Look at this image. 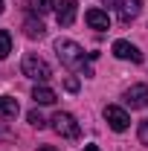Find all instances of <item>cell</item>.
Returning <instances> with one entry per match:
<instances>
[{
	"label": "cell",
	"mask_w": 148,
	"mask_h": 151,
	"mask_svg": "<svg viewBox=\"0 0 148 151\" xmlns=\"http://www.w3.org/2000/svg\"><path fill=\"white\" fill-rule=\"evenodd\" d=\"M55 55L58 61L64 64V67H70V70H78V67H84V58H96V52H87L84 55V50L70 41V38H58L55 41Z\"/></svg>",
	"instance_id": "1"
},
{
	"label": "cell",
	"mask_w": 148,
	"mask_h": 151,
	"mask_svg": "<svg viewBox=\"0 0 148 151\" xmlns=\"http://www.w3.org/2000/svg\"><path fill=\"white\" fill-rule=\"evenodd\" d=\"M20 70H23V76H26V78H32V81H38V84H44V81H50V78H52L50 64H47L41 55H32V52H29V55H23Z\"/></svg>",
	"instance_id": "2"
},
{
	"label": "cell",
	"mask_w": 148,
	"mask_h": 151,
	"mask_svg": "<svg viewBox=\"0 0 148 151\" xmlns=\"http://www.w3.org/2000/svg\"><path fill=\"white\" fill-rule=\"evenodd\" d=\"M50 122H52V131H55L61 139H78V137H81V128H78V122H75L73 113L58 111Z\"/></svg>",
	"instance_id": "3"
},
{
	"label": "cell",
	"mask_w": 148,
	"mask_h": 151,
	"mask_svg": "<svg viewBox=\"0 0 148 151\" xmlns=\"http://www.w3.org/2000/svg\"><path fill=\"white\" fill-rule=\"evenodd\" d=\"M105 122L111 125L113 131H128V125H131V116H128V111L125 108H119V105H108L105 108Z\"/></svg>",
	"instance_id": "4"
},
{
	"label": "cell",
	"mask_w": 148,
	"mask_h": 151,
	"mask_svg": "<svg viewBox=\"0 0 148 151\" xmlns=\"http://www.w3.org/2000/svg\"><path fill=\"white\" fill-rule=\"evenodd\" d=\"M122 99H125V105H128L131 111H142V108H148V84H131Z\"/></svg>",
	"instance_id": "5"
},
{
	"label": "cell",
	"mask_w": 148,
	"mask_h": 151,
	"mask_svg": "<svg viewBox=\"0 0 148 151\" xmlns=\"http://www.w3.org/2000/svg\"><path fill=\"white\" fill-rule=\"evenodd\" d=\"M113 55L122 58V61H134V64L142 61V52H139L131 41H113Z\"/></svg>",
	"instance_id": "6"
},
{
	"label": "cell",
	"mask_w": 148,
	"mask_h": 151,
	"mask_svg": "<svg viewBox=\"0 0 148 151\" xmlns=\"http://www.w3.org/2000/svg\"><path fill=\"white\" fill-rule=\"evenodd\" d=\"M75 12H78L75 0H58V9H55V20L61 23V26H73V20H75Z\"/></svg>",
	"instance_id": "7"
},
{
	"label": "cell",
	"mask_w": 148,
	"mask_h": 151,
	"mask_svg": "<svg viewBox=\"0 0 148 151\" xmlns=\"http://www.w3.org/2000/svg\"><path fill=\"white\" fill-rule=\"evenodd\" d=\"M84 20L90 23V29H96V32H105V29H111V18H108V12H105V9H87Z\"/></svg>",
	"instance_id": "8"
},
{
	"label": "cell",
	"mask_w": 148,
	"mask_h": 151,
	"mask_svg": "<svg viewBox=\"0 0 148 151\" xmlns=\"http://www.w3.org/2000/svg\"><path fill=\"white\" fill-rule=\"evenodd\" d=\"M139 9H142V0H122L119 3V20L122 23H131V20L139 15Z\"/></svg>",
	"instance_id": "9"
},
{
	"label": "cell",
	"mask_w": 148,
	"mask_h": 151,
	"mask_svg": "<svg viewBox=\"0 0 148 151\" xmlns=\"http://www.w3.org/2000/svg\"><path fill=\"white\" fill-rule=\"evenodd\" d=\"M18 99H12V96H0V119H15L18 116Z\"/></svg>",
	"instance_id": "10"
},
{
	"label": "cell",
	"mask_w": 148,
	"mask_h": 151,
	"mask_svg": "<svg viewBox=\"0 0 148 151\" xmlns=\"http://www.w3.org/2000/svg\"><path fill=\"white\" fill-rule=\"evenodd\" d=\"M32 99H35V105H52V102H55V90H50V87H44V84H35Z\"/></svg>",
	"instance_id": "11"
},
{
	"label": "cell",
	"mask_w": 148,
	"mask_h": 151,
	"mask_svg": "<svg viewBox=\"0 0 148 151\" xmlns=\"http://www.w3.org/2000/svg\"><path fill=\"white\" fill-rule=\"evenodd\" d=\"M23 32H26V38H44V35H47L44 23L35 20V18H26V20H23Z\"/></svg>",
	"instance_id": "12"
},
{
	"label": "cell",
	"mask_w": 148,
	"mask_h": 151,
	"mask_svg": "<svg viewBox=\"0 0 148 151\" xmlns=\"http://www.w3.org/2000/svg\"><path fill=\"white\" fill-rule=\"evenodd\" d=\"M29 12H32V15H47V12H52V0H29Z\"/></svg>",
	"instance_id": "13"
},
{
	"label": "cell",
	"mask_w": 148,
	"mask_h": 151,
	"mask_svg": "<svg viewBox=\"0 0 148 151\" xmlns=\"http://www.w3.org/2000/svg\"><path fill=\"white\" fill-rule=\"evenodd\" d=\"M9 52H12V35L6 29H0V58H6Z\"/></svg>",
	"instance_id": "14"
},
{
	"label": "cell",
	"mask_w": 148,
	"mask_h": 151,
	"mask_svg": "<svg viewBox=\"0 0 148 151\" xmlns=\"http://www.w3.org/2000/svg\"><path fill=\"white\" fill-rule=\"evenodd\" d=\"M26 119H29V125H32V128H47V119H44L38 111H29V116H26Z\"/></svg>",
	"instance_id": "15"
},
{
	"label": "cell",
	"mask_w": 148,
	"mask_h": 151,
	"mask_svg": "<svg viewBox=\"0 0 148 151\" xmlns=\"http://www.w3.org/2000/svg\"><path fill=\"white\" fill-rule=\"evenodd\" d=\"M139 139L148 145V119H142V122H139Z\"/></svg>",
	"instance_id": "16"
},
{
	"label": "cell",
	"mask_w": 148,
	"mask_h": 151,
	"mask_svg": "<svg viewBox=\"0 0 148 151\" xmlns=\"http://www.w3.org/2000/svg\"><path fill=\"white\" fill-rule=\"evenodd\" d=\"M12 137H15V134H12L6 125H3V122H0V139H12Z\"/></svg>",
	"instance_id": "17"
},
{
	"label": "cell",
	"mask_w": 148,
	"mask_h": 151,
	"mask_svg": "<svg viewBox=\"0 0 148 151\" xmlns=\"http://www.w3.org/2000/svg\"><path fill=\"white\" fill-rule=\"evenodd\" d=\"M119 3H122V0H105V6H108V9H119Z\"/></svg>",
	"instance_id": "18"
},
{
	"label": "cell",
	"mask_w": 148,
	"mask_h": 151,
	"mask_svg": "<svg viewBox=\"0 0 148 151\" xmlns=\"http://www.w3.org/2000/svg\"><path fill=\"white\" fill-rule=\"evenodd\" d=\"M67 90H78V81L75 78H67Z\"/></svg>",
	"instance_id": "19"
},
{
	"label": "cell",
	"mask_w": 148,
	"mask_h": 151,
	"mask_svg": "<svg viewBox=\"0 0 148 151\" xmlns=\"http://www.w3.org/2000/svg\"><path fill=\"white\" fill-rule=\"evenodd\" d=\"M84 151H99V145H84Z\"/></svg>",
	"instance_id": "20"
},
{
	"label": "cell",
	"mask_w": 148,
	"mask_h": 151,
	"mask_svg": "<svg viewBox=\"0 0 148 151\" xmlns=\"http://www.w3.org/2000/svg\"><path fill=\"white\" fill-rule=\"evenodd\" d=\"M38 151H55V148H52V145H44V148H38Z\"/></svg>",
	"instance_id": "21"
},
{
	"label": "cell",
	"mask_w": 148,
	"mask_h": 151,
	"mask_svg": "<svg viewBox=\"0 0 148 151\" xmlns=\"http://www.w3.org/2000/svg\"><path fill=\"white\" fill-rule=\"evenodd\" d=\"M3 6H6V0H0V12H3Z\"/></svg>",
	"instance_id": "22"
}]
</instances>
